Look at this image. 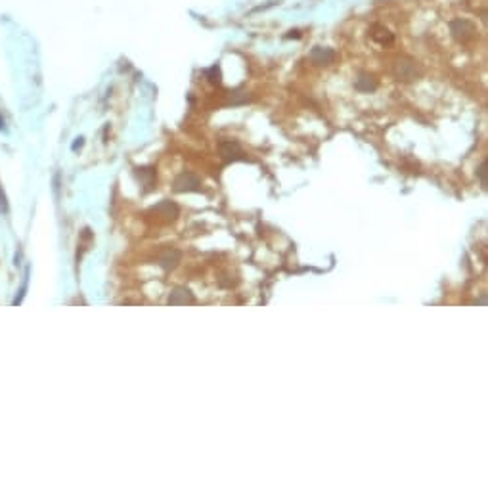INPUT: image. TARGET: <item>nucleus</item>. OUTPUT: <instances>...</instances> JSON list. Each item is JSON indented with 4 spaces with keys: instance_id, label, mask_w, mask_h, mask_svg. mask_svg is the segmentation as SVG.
Instances as JSON below:
<instances>
[{
    "instance_id": "f257e3e1",
    "label": "nucleus",
    "mask_w": 488,
    "mask_h": 488,
    "mask_svg": "<svg viewBox=\"0 0 488 488\" xmlns=\"http://www.w3.org/2000/svg\"><path fill=\"white\" fill-rule=\"evenodd\" d=\"M173 190L176 193H184V192H199L201 190V180L193 173H182L175 178V184H173Z\"/></svg>"
},
{
    "instance_id": "f03ea898",
    "label": "nucleus",
    "mask_w": 488,
    "mask_h": 488,
    "mask_svg": "<svg viewBox=\"0 0 488 488\" xmlns=\"http://www.w3.org/2000/svg\"><path fill=\"white\" fill-rule=\"evenodd\" d=\"M450 29H452V35L456 36L458 40H461V42H465L467 38L475 36V33H477L475 25L471 23L469 19H456V21H452Z\"/></svg>"
},
{
    "instance_id": "7ed1b4c3",
    "label": "nucleus",
    "mask_w": 488,
    "mask_h": 488,
    "mask_svg": "<svg viewBox=\"0 0 488 488\" xmlns=\"http://www.w3.org/2000/svg\"><path fill=\"white\" fill-rule=\"evenodd\" d=\"M218 152H220V157H222L226 163L244 157V150H242V146H240L236 140H224V142H220Z\"/></svg>"
},
{
    "instance_id": "20e7f679",
    "label": "nucleus",
    "mask_w": 488,
    "mask_h": 488,
    "mask_svg": "<svg viewBox=\"0 0 488 488\" xmlns=\"http://www.w3.org/2000/svg\"><path fill=\"white\" fill-rule=\"evenodd\" d=\"M180 259H182V253H180L178 249H175V247L165 249V251L161 253V257H159V266H161L163 270L171 272V270H175L176 266H178Z\"/></svg>"
},
{
    "instance_id": "39448f33",
    "label": "nucleus",
    "mask_w": 488,
    "mask_h": 488,
    "mask_svg": "<svg viewBox=\"0 0 488 488\" xmlns=\"http://www.w3.org/2000/svg\"><path fill=\"white\" fill-rule=\"evenodd\" d=\"M335 58H337V54L333 52L332 48H324V46H316L310 52V60L316 65H330L335 61Z\"/></svg>"
},
{
    "instance_id": "423d86ee",
    "label": "nucleus",
    "mask_w": 488,
    "mask_h": 488,
    "mask_svg": "<svg viewBox=\"0 0 488 488\" xmlns=\"http://www.w3.org/2000/svg\"><path fill=\"white\" fill-rule=\"evenodd\" d=\"M193 303H195V297L186 287H176L169 297V305H193Z\"/></svg>"
},
{
    "instance_id": "0eeeda50",
    "label": "nucleus",
    "mask_w": 488,
    "mask_h": 488,
    "mask_svg": "<svg viewBox=\"0 0 488 488\" xmlns=\"http://www.w3.org/2000/svg\"><path fill=\"white\" fill-rule=\"evenodd\" d=\"M152 211H153L155 214H159V216H163L165 220H175L176 216H178V207H176L175 203L167 201V199H165V201H161L159 205H155Z\"/></svg>"
},
{
    "instance_id": "6e6552de",
    "label": "nucleus",
    "mask_w": 488,
    "mask_h": 488,
    "mask_svg": "<svg viewBox=\"0 0 488 488\" xmlns=\"http://www.w3.org/2000/svg\"><path fill=\"white\" fill-rule=\"evenodd\" d=\"M371 38H373L377 44H381V46H391V44L395 42V35H393L389 29L381 27V25H375V27L371 29Z\"/></svg>"
},
{
    "instance_id": "1a4fd4ad",
    "label": "nucleus",
    "mask_w": 488,
    "mask_h": 488,
    "mask_svg": "<svg viewBox=\"0 0 488 488\" xmlns=\"http://www.w3.org/2000/svg\"><path fill=\"white\" fill-rule=\"evenodd\" d=\"M136 176H138V180L146 186V190H152L153 188V184H155V178H157V173H155V167H142V169H136Z\"/></svg>"
},
{
    "instance_id": "9d476101",
    "label": "nucleus",
    "mask_w": 488,
    "mask_h": 488,
    "mask_svg": "<svg viewBox=\"0 0 488 488\" xmlns=\"http://www.w3.org/2000/svg\"><path fill=\"white\" fill-rule=\"evenodd\" d=\"M396 75H398V79H402V81H412L416 77V65L414 63H406V61H402V63L398 61Z\"/></svg>"
},
{
    "instance_id": "9b49d317",
    "label": "nucleus",
    "mask_w": 488,
    "mask_h": 488,
    "mask_svg": "<svg viewBox=\"0 0 488 488\" xmlns=\"http://www.w3.org/2000/svg\"><path fill=\"white\" fill-rule=\"evenodd\" d=\"M356 88L362 90V92H369V90H375V88H377V83L373 81V77L362 75V77L356 81Z\"/></svg>"
},
{
    "instance_id": "f8f14e48",
    "label": "nucleus",
    "mask_w": 488,
    "mask_h": 488,
    "mask_svg": "<svg viewBox=\"0 0 488 488\" xmlns=\"http://www.w3.org/2000/svg\"><path fill=\"white\" fill-rule=\"evenodd\" d=\"M477 176H479V180H481V186H483V190H487V188H488V180H487V161H483V163L479 165V169H477Z\"/></svg>"
},
{
    "instance_id": "ddd939ff",
    "label": "nucleus",
    "mask_w": 488,
    "mask_h": 488,
    "mask_svg": "<svg viewBox=\"0 0 488 488\" xmlns=\"http://www.w3.org/2000/svg\"><path fill=\"white\" fill-rule=\"evenodd\" d=\"M0 214H8V201H6V193L0 188Z\"/></svg>"
},
{
    "instance_id": "4468645a",
    "label": "nucleus",
    "mask_w": 488,
    "mask_h": 488,
    "mask_svg": "<svg viewBox=\"0 0 488 488\" xmlns=\"http://www.w3.org/2000/svg\"><path fill=\"white\" fill-rule=\"evenodd\" d=\"M209 81L213 83V85H218L220 83V79H218V69H216V65L213 67V69L209 71Z\"/></svg>"
},
{
    "instance_id": "2eb2a0df",
    "label": "nucleus",
    "mask_w": 488,
    "mask_h": 488,
    "mask_svg": "<svg viewBox=\"0 0 488 488\" xmlns=\"http://www.w3.org/2000/svg\"><path fill=\"white\" fill-rule=\"evenodd\" d=\"M81 146H83V138H79V142L73 144V150H77V148H81Z\"/></svg>"
}]
</instances>
